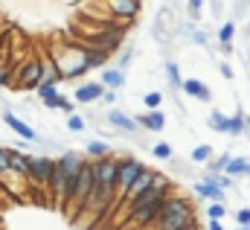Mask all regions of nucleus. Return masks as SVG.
I'll use <instances>...</instances> for the list:
<instances>
[{
  "instance_id": "nucleus-22",
  "label": "nucleus",
  "mask_w": 250,
  "mask_h": 230,
  "mask_svg": "<svg viewBox=\"0 0 250 230\" xmlns=\"http://www.w3.org/2000/svg\"><path fill=\"white\" fill-rule=\"evenodd\" d=\"M35 93H38V99L44 102V108H50V105L62 96V93H59V85H38Z\"/></svg>"
},
{
  "instance_id": "nucleus-26",
  "label": "nucleus",
  "mask_w": 250,
  "mask_h": 230,
  "mask_svg": "<svg viewBox=\"0 0 250 230\" xmlns=\"http://www.w3.org/2000/svg\"><path fill=\"white\" fill-rule=\"evenodd\" d=\"M236 38V21H224L218 26V44H233Z\"/></svg>"
},
{
  "instance_id": "nucleus-1",
  "label": "nucleus",
  "mask_w": 250,
  "mask_h": 230,
  "mask_svg": "<svg viewBox=\"0 0 250 230\" xmlns=\"http://www.w3.org/2000/svg\"><path fill=\"white\" fill-rule=\"evenodd\" d=\"M195 219L198 216H195L192 201L187 195H181V192H172L166 198V204H163V213L157 216V222L148 230H181V228H187L189 222H195Z\"/></svg>"
},
{
  "instance_id": "nucleus-16",
  "label": "nucleus",
  "mask_w": 250,
  "mask_h": 230,
  "mask_svg": "<svg viewBox=\"0 0 250 230\" xmlns=\"http://www.w3.org/2000/svg\"><path fill=\"white\" fill-rule=\"evenodd\" d=\"M99 82H102L105 88H111V91H120V88H125V70H120L117 64H114V67H105Z\"/></svg>"
},
{
  "instance_id": "nucleus-39",
  "label": "nucleus",
  "mask_w": 250,
  "mask_h": 230,
  "mask_svg": "<svg viewBox=\"0 0 250 230\" xmlns=\"http://www.w3.org/2000/svg\"><path fill=\"white\" fill-rule=\"evenodd\" d=\"M207 230H224V225L215 222V219H209V222H207Z\"/></svg>"
},
{
  "instance_id": "nucleus-11",
  "label": "nucleus",
  "mask_w": 250,
  "mask_h": 230,
  "mask_svg": "<svg viewBox=\"0 0 250 230\" xmlns=\"http://www.w3.org/2000/svg\"><path fill=\"white\" fill-rule=\"evenodd\" d=\"M105 116H108V125H111V128H117V131H123V134H134V131L140 128V125H137V119H134L131 114H125L123 108H117V105H114Z\"/></svg>"
},
{
  "instance_id": "nucleus-20",
  "label": "nucleus",
  "mask_w": 250,
  "mask_h": 230,
  "mask_svg": "<svg viewBox=\"0 0 250 230\" xmlns=\"http://www.w3.org/2000/svg\"><path fill=\"white\" fill-rule=\"evenodd\" d=\"M224 172L230 175V178H250V161L245 158V155H242V158H239V155H233Z\"/></svg>"
},
{
  "instance_id": "nucleus-9",
  "label": "nucleus",
  "mask_w": 250,
  "mask_h": 230,
  "mask_svg": "<svg viewBox=\"0 0 250 230\" xmlns=\"http://www.w3.org/2000/svg\"><path fill=\"white\" fill-rule=\"evenodd\" d=\"M160 175V169H151V166H143V172L137 175V181L131 184V189H128V195H125V201L120 204V207H125L128 201H134L137 195H143L146 189H151V184H154V178Z\"/></svg>"
},
{
  "instance_id": "nucleus-40",
  "label": "nucleus",
  "mask_w": 250,
  "mask_h": 230,
  "mask_svg": "<svg viewBox=\"0 0 250 230\" xmlns=\"http://www.w3.org/2000/svg\"><path fill=\"white\" fill-rule=\"evenodd\" d=\"M181 230H204V228H201V222H198V219H195V222H189L187 228H181Z\"/></svg>"
},
{
  "instance_id": "nucleus-35",
  "label": "nucleus",
  "mask_w": 250,
  "mask_h": 230,
  "mask_svg": "<svg viewBox=\"0 0 250 230\" xmlns=\"http://www.w3.org/2000/svg\"><path fill=\"white\" fill-rule=\"evenodd\" d=\"M117 99H120V93H117V91H111V88L102 93V102H105V105H111V108L117 105Z\"/></svg>"
},
{
  "instance_id": "nucleus-12",
  "label": "nucleus",
  "mask_w": 250,
  "mask_h": 230,
  "mask_svg": "<svg viewBox=\"0 0 250 230\" xmlns=\"http://www.w3.org/2000/svg\"><path fill=\"white\" fill-rule=\"evenodd\" d=\"M192 192H195L198 198H204V201H227V189H221L218 184L204 181V178L192 184Z\"/></svg>"
},
{
  "instance_id": "nucleus-17",
  "label": "nucleus",
  "mask_w": 250,
  "mask_h": 230,
  "mask_svg": "<svg viewBox=\"0 0 250 230\" xmlns=\"http://www.w3.org/2000/svg\"><path fill=\"white\" fill-rule=\"evenodd\" d=\"M64 73L59 70V64L53 61V56L44 58V70H41V85H62Z\"/></svg>"
},
{
  "instance_id": "nucleus-18",
  "label": "nucleus",
  "mask_w": 250,
  "mask_h": 230,
  "mask_svg": "<svg viewBox=\"0 0 250 230\" xmlns=\"http://www.w3.org/2000/svg\"><path fill=\"white\" fill-rule=\"evenodd\" d=\"M108 155H114V146H111V143H105V140H87V146H84V158L99 161V158H108Z\"/></svg>"
},
{
  "instance_id": "nucleus-42",
  "label": "nucleus",
  "mask_w": 250,
  "mask_h": 230,
  "mask_svg": "<svg viewBox=\"0 0 250 230\" xmlns=\"http://www.w3.org/2000/svg\"><path fill=\"white\" fill-rule=\"evenodd\" d=\"M245 125H248V134H250V114H245Z\"/></svg>"
},
{
  "instance_id": "nucleus-6",
  "label": "nucleus",
  "mask_w": 250,
  "mask_h": 230,
  "mask_svg": "<svg viewBox=\"0 0 250 230\" xmlns=\"http://www.w3.org/2000/svg\"><path fill=\"white\" fill-rule=\"evenodd\" d=\"M93 172H96V184H99V186H105V189H114V198H117L120 158H117V155H108V158H99V161H93Z\"/></svg>"
},
{
  "instance_id": "nucleus-28",
  "label": "nucleus",
  "mask_w": 250,
  "mask_h": 230,
  "mask_svg": "<svg viewBox=\"0 0 250 230\" xmlns=\"http://www.w3.org/2000/svg\"><path fill=\"white\" fill-rule=\"evenodd\" d=\"M230 152H224V155H218V158H212L209 163H207V172H224L227 169V163H230Z\"/></svg>"
},
{
  "instance_id": "nucleus-44",
  "label": "nucleus",
  "mask_w": 250,
  "mask_h": 230,
  "mask_svg": "<svg viewBox=\"0 0 250 230\" xmlns=\"http://www.w3.org/2000/svg\"><path fill=\"white\" fill-rule=\"evenodd\" d=\"M248 6H250V0H248Z\"/></svg>"
},
{
  "instance_id": "nucleus-37",
  "label": "nucleus",
  "mask_w": 250,
  "mask_h": 230,
  "mask_svg": "<svg viewBox=\"0 0 250 230\" xmlns=\"http://www.w3.org/2000/svg\"><path fill=\"white\" fill-rule=\"evenodd\" d=\"M131 58H134V50H125L123 56H120V61H117V67H120V70H125V67L131 64Z\"/></svg>"
},
{
  "instance_id": "nucleus-36",
  "label": "nucleus",
  "mask_w": 250,
  "mask_h": 230,
  "mask_svg": "<svg viewBox=\"0 0 250 230\" xmlns=\"http://www.w3.org/2000/svg\"><path fill=\"white\" fill-rule=\"evenodd\" d=\"M236 225H250V207L236 210Z\"/></svg>"
},
{
  "instance_id": "nucleus-14",
  "label": "nucleus",
  "mask_w": 250,
  "mask_h": 230,
  "mask_svg": "<svg viewBox=\"0 0 250 230\" xmlns=\"http://www.w3.org/2000/svg\"><path fill=\"white\" fill-rule=\"evenodd\" d=\"M134 119H137V125H140V128L154 131V134H160V131L166 128V114H163L160 108H154V111H143V114H137Z\"/></svg>"
},
{
  "instance_id": "nucleus-32",
  "label": "nucleus",
  "mask_w": 250,
  "mask_h": 230,
  "mask_svg": "<svg viewBox=\"0 0 250 230\" xmlns=\"http://www.w3.org/2000/svg\"><path fill=\"white\" fill-rule=\"evenodd\" d=\"M201 9H204V0H187V15L189 21H201Z\"/></svg>"
},
{
  "instance_id": "nucleus-8",
  "label": "nucleus",
  "mask_w": 250,
  "mask_h": 230,
  "mask_svg": "<svg viewBox=\"0 0 250 230\" xmlns=\"http://www.w3.org/2000/svg\"><path fill=\"white\" fill-rule=\"evenodd\" d=\"M108 88L102 85V82H82L76 91H73V99H76V105H93V102H102V93H105Z\"/></svg>"
},
{
  "instance_id": "nucleus-15",
  "label": "nucleus",
  "mask_w": 250,
  "mask_h": 230,
  "mask_svg": "<svg viewBox=\"0 0 250 230\" xmlns=\"http://www.w3.org/2000/svg\"><path fill=\"white\" fill-rule=\"evenodd\" d=\"M181 91L187 93L189 99L212 102V91H209V85H207V82H201V79H184V88H181Z\"/></svg>"
},
{
  "instance_id": "nucleus-38",
  "label": "nucleus",
  "mask_w": 250,
  "mask_h": 230,
  "mask_svg": "<svg viewBox=\"0 0 250 230\" xmlns=\"http://www.w3.org/2000/svg\"><path fill=\"white\" fill-rule=\"evenodd\" d=\"M218 70H221V76H224V79H233V76H236V73H233V67H230L227 61H221V64H218Z\"/></svg>"
},
{
  "instance_id": "nucleus-23",
  "label": "nucleus",
  "mask_w": 250,
  "mask_h": 230,
  "mask_svg": "<svg viewBox=\"0 0 250 230\" xmlns=\"http://www.w3.org/2000/svg\"><path fill=\"white\" fill-rule=\"evenodd\" d=\"M163 70H166L169 88H172V91H181V88H184V76H181V67H178L175 61H166V67H163Z\"/></svg>"
},
{
  "instance_id": "nucleus-27",
  "label": "nucleus",
  "mask_w": 250,
  "mask_h": 230,
  "mask_svg": "<svg viewBox=\"0 0 250 230\" xmlns=\"http://www.w3.org/2000/svg\"><path fill=\"white\" fill-rule=\"evenodd\" d=\"M143 105H146V111L160 108V105H163V93H160V91H148V93H143Z\"/></svg>"
},
{
  "instance_id": "nucleus-4",
  "label": "nucleus",
  "mask_w": 250,
  "mask_h": 230,
  "mask_svg": "<svg viewBox=\"0 0 250 230\" xmlns=\"http://www.w3.org/2000/svg\"><path fill=\"white\" fill-rule=\"evenodd\" d=\"M41 70H44V58H26L18 70H15V82L12 91H35L41 85Z\"/></svg>"
},
{
  "instance_id": "nucleus-25",
  "label": "nucleus",
  "mask_w": 250,
  "mask_h": 230,
  "mask_svg": "<svg viewBox=\"0 0 250 230\" xmlns=\"http://www.w3.org/2000/svg\"><path fill=\"white\" fill-rule=\"evenodd\" d=\"M248 134V125H245V114L236 111L230 114V137H245Z\"/></svg>"
},
{
  "instance_id": "nucleus-21",
  "label": "nucleus",
  "mask_w": 250,
  "mask_h": 230,
  "mask_svg": "<svg viewBox=\"0 0 250 230\" xmlns=\"http://www.w3.org/2000/svg\"><path fill=\"white\" fill-rule=\"evenodd\" d=\"M108 53H99V50H90V47H84V64H87V70H99V67H105L108 64Z\"/></svg>"
},
{
  "instance_id": "nucleus-30",
  "label": "nucleus",
  "mask_w": 250,
  "mask_h": 230,
  "mask_svg": "<svg viewBox=\"0 0 250 230\" xmlns=\"http://www.w3.org/2000/svg\"><path fill=\"white\" fill-rule=\"evenodd\" d=\"M67 128L76 131V134H82V131L87 128V119H84L82 114H67Z\"/></svg>"
},
{
  "instance_id": "nucleus-5",
  "label": "nucleus",
  "mask_w": 250,
  "mask_h": 230,
  "mask_svg": "<svg viewBox=\"0 0 250 230\" xmlns=\"http://www.w3.org/2000/svg\"><path fill=\"white\" fill-rule=\"evenodd\" d=\"M53 169H56V158L32 155V161H29V184L38 186V189H44V195H47V186H50Z\"/></svg>"
},
{
  "instance_id": "nucleus-41",
  "label": "nucleus",
  "mask_w": 250,
  "mask_h": 230,
  "mask_svg": "<svg viewBox=\"0 0 250 230\" xmlns=\"http://www.w3.org/2000/svg\"><path fill=\"white\" fill-rule=\"evenodd\" d=\"M218 50H221L224 56H230V53H233V44H218Z\"/></svg>"
},
{
  "instance_id": "nucleus-13",
  "label": "nucleus",
  "mask_w": 250,
  "mask_h": 230,
  "mask_svg": "<svg viewBox=\"0 0 250 230\" xmlns=\"http://www.w3.org/2000/svg\"><path fill=\"white\" fill-rule=\"evenodd\" d=\"M29 161L32 155L21 152V149H9V172L21 181H29Z\"/></svg>"
},
{
  "instance_id": "nucleus-24",
  "label": "nucleus",
  "mask_w": 250,
  "mask_h": 230,
  "mask_svg": "<svg viewBox=\"0 0 250 230\" xmlns=\"http://www.w3.org/2000/svg\"><path fill=\"white\" fill-rule=\"evenodd\" d=\"M189 158H192V163H201V166H207V163L215 158V152H212V146L201 143V146H195V149H192V155H189Z\"/></svg>"
},
{
  "instance_id": "nucleus-29",
  "label": "nucleus",
  "mask_w": 250,
  "mask_h": 230,
  "mask_svg": "<svg viewBox=\"0 0 250 230\" xmlns=\"http://www.w3.org/2000/svg\"><path fill=\"white\" fill-rule=\"evenodd\" d=\"M224 216H227V204H224V201H209V207H207V219L221 222Z\"/></svg>"
},
{
  "instance_id": "nucleus-10",
  "label": "nucleus",
  "mask_w": 250,
  "mask_h": 230,
  "mask_svg": "<svg viewBox=\"0 0 250 230\" xmlns=\"http://www.w3.org/2000/svg\"><path fill=\"white\" fill-rule=\"evenodd\" d=\"M3 122L21 137V140H29V143H38V134H35V128L26 122V119H21L18 114H12V111H3Z\"/></svg>"
},
{
  "instance_id": "nucleus-33",
  "label": "nucleus",
  "mask_w": 250,
  "mask_h": 230,
  "mask_svg": "<svg viewBox=\"0 0 250 230\" xmlns=\"http://www.w3.org/2000/svg\"><path fill=\"white\" fill-rule=\"evenodd\" d=\"M6 175H12L9 172V149L0 146V178H6Z\"/></svg>"
},
{
  "instance_id": "nucleus-34",
  "label": "nucleus",
  "mask_w": 250,
  "mask_h": 230,
  "mask_svg": "<svg viewBox=\"0 0 250 230\" xmlns=\"http://www.w3.org/2000/svg\"><path fill=\"white\" fill-rule=\"evenodd\" d=\"M189 38H192V44H198V47H204V44L209 41V35H207L204 29H192V35H189Z\"/></svg>"
},
{
  "instance_id": "nucleus-31",
  "label": "nucleus",
  "mask_w": 250,
  "mask_h": 230,
  "mask_svg": "<svg viewBox=\"0 0 250 230\" xmlns=\"http://www.w3.org/2000/svg\"><path fill=\"white\" fill-rule=\"evenodd\" d=\"M151 155H154L157 161H172V158H175V152H172L169 143H157V146H151Z\"/></svg>"
},
{
  "instance_id": "nucleus-2",
  "label": "nucleus",
  "mask_w": 250,
  "mask_h": 230,
  "mask_svg": "<svg viewBox=\"0 0 250 230\" xmlns=\"http://www.w3.org/2000/svg\"><path fill=\"white\" fill-rule=\"evenodd\" d=\"M128 29H131V23H117V26H111V29L96 26V29H90V32L82 35V44L90 47V50H99V53L114 56L120 47H125V35H128Z\"/></svg>"
},
{
  "instance_id": "nucleus-43",
  "label": "nucleus",
  "mask_w": 250,
  "mask_h": 230,
  "mask_svg": "<svg viewBox=\"0 0 250 230\" xmlns=\"http://www.w3.org/2000/svg\"><path fill=\"white\" fill-rule=\"evenodd\" d=\"M239 230H250V225H239Z\"/></svg>"
},
{
  "instance_id": "nucleus-19",
  "label": "nucleus",
  "mask_w": 250,
  "mask_h": 230,
  "mask_svg": "<svg viewBox=\"0 0 250 230\" xmlns=\"http://www.w3.org/2000/svg\"><path fill=\"white\" fill-rule=\"evenodd\" d=\"M207 125L212 131H218V134H230V116L224 114V111H218V108H212L207 114Z\"/></svg>"
},
{
  "instance_id": "nucleus-7",
  "label": "nucleus",
  "mask_w": 250,
  "mask_h": 230,
  "mask_svg": "<svg viewBox=\"0 0 250 230\" xmlns=\"http://www.w3.org/2000/svg\"><path fill=\"white\" fill-rule=\"evenodd\" d=\"M102 3H105V9H108L114 18H120L123 23H134V18H137L140 9H143L140 0H102Z\"/></svg>"
},
{
  "instance_id": "nucleus-3",
  "label": "nucleus",
  "mask_w": 250,
  "mask_h": 230,
  "mask_svg": "<svg viewBox=\"0 0 250 230\" xmlns=\"http://www.w3.org/2000/svg\"><path fill=\"white\" fill-rule=\"evenodd\" d=\"M143 166H146V163H143L140 158H131V155L120 158V178H117V198H114V207H120L125 201L131 184L137 181V175L143 172Z\"/></svg>"
}]
</instances>
